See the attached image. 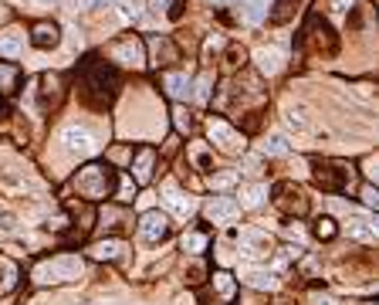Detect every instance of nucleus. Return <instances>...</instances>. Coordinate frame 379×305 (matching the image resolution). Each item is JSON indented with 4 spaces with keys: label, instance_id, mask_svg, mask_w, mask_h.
Segmentation results:
<instances>
[{
    "label": "nucleus",
    "instance_id": "nucleus-22",
    "mask_svg": "<svg viewBox=\"0 0 379 305\" xmlns=\"http://www.w3.org/2000/svg\"><path fill=\"white\" fill-rule=\"evenodd\" d=\"M267 4H271V0H244L247 20H251V24H261V20L267 18Z\"/></svg>",
    "mask_w": 379,
    "mask_h": 305
},
{
    "label": "nucleus",
    "instance_id": "nucleus-6",
    "mask_svg": "<svg viewBox=\"0 0 379 305\" xmlns=\"http://www.w3.org/2000/svg\"><path fill=\"white\" fill-rule=\"evenodd\" d=\"M204 214H207L210 224H230V221L241 214V207H237V200H230V197H210Z\"/></svg>",
    "mask_w": 379,
    "mask_h": 305
},
{
    "label": "nucleus",
    "instance_id": "nucleus-39",
    "mask_svg": "<svg viewBox=\"0 0 379 305\" xmlns=\"http://www.w3.org/2000/svg\"><path fill=\"white\" fill-rule=\"evenodd\" d=\"M210 4H234V0H210Z\"/></svg>",
    "mask_w": 379,
    "mask_h": 305
},
{
    "label": "nucleus",
    "instance_id": "nucleus-29",
    "mask_svg": "<svg viewBox=\"0 0 379 305\" xmlns=\"http://www.w3.org/2000/svg\"><path fill=\"white\" fill-rule=\"evenodd\" d=\"M295 4H298V0H281V4H278V11L271 14V20H274V24L288 20V14H291V7H295Z\"/></svg>",
    "mask_w": 379,
    "mask_h": 305
},
{
    "label": "nucleus",
    "instance_id": "nucleus-21",
    "mask_svg": "<svg viewBox=\"0 0 379 305\" xmlns=\"http://www.w3.org/2000/svg\"><path fill=\"white\" fill-rule=\"evenodd\" d=\"M213 285L220 292V299H234V292H237V282H234V275H227V271H217L213 275Z\"/></svg>",
    "mask_w": 379,
    "mask_h": 305
},
{
    "label": "nucleus",
    "instance_id": "nucleus-37",
    "mask_svg": "<svg viewBox=\"0 0 379 305\" xmlns=\"http://www.w3.org/2000/svg\"><path fill=\"white\" fill-rule=\"evenodd\" d=\"M312 305H335V299H332V295H319V292H315V295H312Z\"/></svg>",
    "mask_w": 379,
    "mask_h": 305
},
{
    "label": "nucleus",
    "instance_id": "nucleus-3",
    "mask_svg": "<svg viewBox=\"0 0 379 305\" xmlns=\"http://www.w3.org/2000/svg\"><path fill=\"white\" fill-rule=\"evenodd\" d=\"M61 143L68 152H78V156H95L98 152V139L88 126H65L61 133Z\"/></svg>",
    "mask_w": 379,
    "mask_h": 305
},
{
    "label": "nucleus",
    "instance_id": "nucleus-5",
    "mask_svg": "<svg viewBox=\"0 0 379 305\" xmlns=\"http://www.w3.org/2000/svg\"><path fill=\"white\" fill-rule=\"evenodd\" d=\"M241 251H244L247 261H267L274 254L271 251V238H267L265 231H254V228L241 231Z\"/></svg>",
    "mask_w": 379,
    "mask_h": 305
},
{
    "label": "nucleus",
    "instance_id": "nucleus-27",
    "mask_svg": "<svg viewBox=\"0 0 379 305\" xmlns=\"http://www.w3.org/2000/svg\"><path fill=\"white\" fill-rule=\"evenodd\" d=\"M237 183V173H217V176H210V187L213 190H227Z\"/></svg>",
    "mask_w": 379,
    "mask_h": 305
},
{
    "label": "nucleus",
    "instance_id": "nucleus-28",
    "mask_svg": "<svg viewBox=\"0 0 379 305\" xmlns=\"http://www.w3.org/2000/svg\"><path fill=\"white\" fill-rule=\"evenodd\" d=\"M210 85H213V82H210V75H204L200 82H193V96H190V98H197V102H207V98H210Z\"/></svg>",
    "mask_w": 379,
    "mask_h": 305
},
{
    "label": "nucleus",
    "instance_id": "nucleus-32",
    "mask_svg": "<svg viewBox=\"0 0 379 305\" xmlns=\"http://www.w3.org/2000/svg\"><path fill=\"white\" fill-rule=\"evenodd\" d=\"M119 197H122V200H133V197H135V187H133V180H129V176L122 180V187H119Z\"/></svg>",
    "mask_w": 379,
    "mask_h": 305
},
{
    "label": "nucleus",
    "instance_id": "nucleus-35",
    "mask_svg": "<svg viewBox=\"0 0 379 305\" xmlns=\"http://www.w3.org/2000/svg\"><path fill=\"white\" fill-rule=\"evenodd\" d=\"M332 11H335V14H345V11H352V0H332Z\"/></svg>",
    "mask_w": 379,
    "mask_h": 305
},
{
    "label": "nucleus",
    "instance_id": "nucleus-14",
    "mask_svg": "<svg viewBox=\"0 0 379 305\" xmlns=\"http://www.w3.org/2000/svg\"><path fill=\"white\" fill-rule=\"evenodd\" d=\"M284 122H288V129H291V133H312V115H308L305 105H288Z\"/></svg>",
    "mask_w": 379,
    "mask_h": 305
},
{
    "label": "nucleus",
    "instance_id": "nucleus-8",
    "mask_svg": "<svg viewBox=\"0 0 379 305\" xmlns=\"http://www.w3.org/2000/svg\"><path fill=\"white\" fill-rule=\"evenodd\" d=\"M163 204L176 214V217H193V210H197V200L190 197V193H183V190H176L173 183H166L163 187Z\"/></svg>",
    "mask_w": 379,
    "mask_h": 305
},
{
    "label": "nucleus",
    "instance_id": "nucleus-26",
    "mask_svg": "<svg viewBox=\"0 0 379 305\" xmlns=\"http://www.w3.org/2000/svg\"><path fill=\"white\" fill-rule=\"evenodd\" d=\"M315 234H319L322 241H328V238H335V234H339V228H335V221H332V217H322V221L315 224Z\"/></svg>",
    "mask_w": 379,
    "mask_h": 305
},
{
    "label": "nucleus",
    "instance_id": "nucleus-34",
    "mask_svg": "<svg viewBox=\"0 0 379 305\" xmlns=\"http://www.w3.org/2000/svg\"><path fill=\"white\" fill-rule=\"evenodd\" d=\"M193 160H197L204 170H210V156H207V150H204V146H193Z\"/></svg>",
    "mask_w": 379,
    "mask_h": 305
},
{
    "label": "nucleus",
    "instance_id": "nucleus-4",
    "mask_svg": "<svg viewBox=\"0 0 379 305\" xmlns=\"http://www.w3.org/2000/svg\"><path fill=\"white\" fill-rule=\"evenodd\" d=\"M207 136H210V139H213V143H217V146H220L224 152H244V146H247L244 136L237 133L234 126H227L224 119H210V122H207Z\"/></svg>",
    "mask_w": 379,
    "mask_h": 305
},
{
    "label": "nucleus",
    "instance_id": "nucleus-17",
    "mask_svg": "<svg viewBox=\"0 0 379 305\" xmlns=\"http://www.w3.org/2000/svg\"><path fill=\"white\" fill-rule=\"evenodd\" d=\"M20 51H24V31H18V27L4 31V34H0V55H4V58H18Z\"/></svg>",
    "mask_w": 379,
    "mask_h": 305
},
{
    "label": "nucleus",
    "instance_id": "nucleus-30",
    "mask_svg": "<svg viewBox=\"0 0 379 305\" xmlns=\"http://www.w3.org/2000/svg\"><path fill=\"white\" fill-rule=\"evenodd\" d=\"M119 7H122V18H126V20H135V18H139V0H122Z\"/></svg>",
    "mask_w": 379,
    "mask_h": 305
},
{
    "label": "nucleus",
    "instance_id": "nucleus-23",
    "mask_svg": "<svg viewBox=\"0 0 379 305\" xmlns=\"http://www.w3.org/2000/svg\"><path fill=\"white\" fill-rule=\"evenodd\" d=\"M349 234L359 238V241H376V224H369V221H359V217H356V221L349 224Z\"/></svg>",
    "mask_w": 379,
    "mask_h": 305
},
{
    "label": "nucleus",
    "instance_id": "nucleus-1",
    "mask_svg": "<svg viewBox=\"0 0 379 305\" xmlns=\"http://www.w3.org/2000/svg\"><path fill=\"white\" fill-rule=\"evenodd\" d=\"M81 271H85V261L78 254H58L51 261H41L31 271V278L34 285H65V282H75Z\"/></svg>",
    "mask_w": 379,
    "mask_h": 305
},
{
    "label": "nucleus",
    "instance_id": "nucleus-2",
    "mask_svg": "<svg viewBox=\"0 0 379 305\" xmlns=\"http://www.w3.org/2000/svg\"><path fill=\"white\" fill-rule=\"evenodd\" d=\"M75 187L81 197H88V200H102V197H109L112 193V173L105 170V167H85V170L75 176Z\"/></svg>",
    "mask_w": 379,
    "mask_h": 305
},
{
    "label": "nucleus",
    "instance_id": "nucleus-33",
    "mask_svg": "<svg viewBox=\"0 0 379 305\" xmlns=\"http://www.w3.org/2000/svg\"><path fill=\"white\" fill-rule=\"evenodd\" d=\"M362 170H366V180L373 183V180H376V156H366V163H362Z\"/></svg>",
    "mask_w": 379,
    "mask_h": 305
},
{
    "label": "nucleus",
    "instance_id": "nucleus-13",
    "mask_svg": "<svg viewBox=\"0 0 379 305\" xmlns=\"http://www.w3.org/2000/svg\"><path fill=\"white\" fill-rule=\"evenodd\" d=\"M152 163H156V150H139L135 152V167H133V176L135 183H149L152 180Z\"/></svg>",
    "mask_w": 379,
    "mask_h": 305
},
{
    "label": "nucleus",
    "instance_id": "nucleus-10",
    "mask_svg": "<svg viewBox=\"0 0 379 305\" xmlns=\"http://www.w3.org/2000/svg\"><path fill=\"white\" fill-rule=\"evenodd\" d=\"M115 61H122V65H129V68H142L146 65V55H142V41H122V44H115V51H112Z\"/></svg>",
    "mask_w": 379,
    "mask_h": 305
},
{
    "label": "nucleus",
    "instance_id": "nucleus-9",
    "mask_svg": "<svg viewBox=\"0 0 379 305\" xmlns=\"http://www.w3.org/2000/svg\"><path fill=\"white\" fill-rule=\"evenodd\" d=\"M315 180H319V187L322 190H342L345 183H349V170H342L335 163H315Z\"/></svg>",
    "mask_w": 379,
    "mask_h": 305
},
{
    "label": "nucleus",
    "instance_id": "nucleus-36",
    "mask_svg": "<svg viewBox=\"0 0 379 305\" xmlns=\"http://www.w3.org/2000/svg\"><path fill=\"white\" fill-rule=\"evenodd\" d=\"M288 238H291V241H298V245L305 241V234H302V228H298V224H288Z\"/></svg>",
    "mask_w": 379,
    "mask_h": 305
},
{
    "label": "nucleus",
    "instance_id": "nucleus-31",
    "mask_svg": "<svg viewBox=\"0 0 379 305\" xmlns=\"http://www.w3.org/2000/svg\"><path fill=\"white\" fill-rule=\"evenodd\" d=\"M362 204H366V207H376V204H379L376 187H373V183H366V187H362Z\"/></svg>",
    "mask_w": 379,
    "mask_h": 305
},
{
    "label": "nucleus",
    "instance_id": "nucleus-12",
    "mask_svg": "<svg viewBox=\"0 0 379 305\" xmlns=\"http://www.w3.org/2000/svg\"><path fill=\"white\" fill-rule=\"evenodd\" d=\"M31 41H34V48H41V51H48V48H58V41H61V34H58V24H48V20L34 24V31H31Z\"/></svg>",
    "mask_w": 379,
    "mask_h": 305
},
{
    "label": "nucleus",
    "instance_id": "nucleus-25",
    "mask_svg": "<svg viewBox=\"0 0 379 305\" xmlns=\"http://www.w3.org/2000/svg\"><path fill=\"white\" fill-rule=\"evenodd\" d=\"M261 150H265L267 156H284V152L291 150V146H288V139H284V136H267Z\"/></svg>",
    "mask_w": 379,
    "mask_h": 305
},
{
    "label": "nucleus",
    "instance_id": "nucleus-11",
    "mask_svg": "<svg viewBox=\"0 0 379 305\" xmlns=\"http://www.w3.org/2000/svg\"><path fill=\"white\" fill-rule=\"evenodd\" d=\"M163 89H166V96L176 98V102H187L193 96V78L183 75V72H170V75L163 78Z\"/></svg>",
    "mask_w": 379,
    "mask_h": 305
},
{
    "label": "nucleus",
    "instance_id": "nucleus-20",
    "mask_svg": "<svg viewBox=\"0 0 379 305\" xmlns=\"http://www.w3.org/2000/svg\"><path fill=\"white\" fill-rule=\"evenodd\" d=\"M18 82H20L18 65H4V61H0V92H4V96H14V92H18Z\"/></svg>",
    "mask_w": 379,
    "mask_h": 305
},
{
    "label": "nucleus",
    "instance_id": "nucleus-16",
    "mask_svg": "<svg viewBox=\"0 0 379 305\" xmlns=\"http://www.w3.org/2000/svg\"><path fill=\"white\" fill-rule=\"evenodd\" d=\"M265 200H267V183H247V187H241V204L237 207L258 210Z\"/></svg>",
    "mask_w": 379,
    "mask_h": 305
},
{
    "label": "nucleus",
    "instance_id": "nucleus-19",
    "mask_svg": "<svg viewBox=\"0 0 379 305\" xmlns=\"http://www.w3.org/2000/svg\"><path fill=\"white\" fill-rule=\"evenodd\" d=\"M122 251H126L122 241H98L92 248V258H98V261H115V258H122Z\"/></svg>",
    "mask_w": 379,
    "mask_h": 305
},
{
    "label": "nucleus",
    "instance_id": "nucleus-15",
    "mask_svg": "<svg viewBox=\"0 0 379 305\" xmlns=\"http://www.w3.org/2000/svg\"><path fill=\"white\" fill-rule=\"evenodd\" d=\"M254 58H258V68H261L265 75H278V72L284 68V55L278 51V48H261Z\"/></svg>",
    "mask_w": 379,
    "mask_h": 305
},
{
    "label": "nucleus",
    "instance_id": "nucleus-18",
    "mask_svg": "<svg viewBox=\"0 0 379 305\" xmlns=\"http://www.w3.org/2000/svg\"><path fill=\"white\" fill-rule=\"evenodd\" d=\"M241 278H244L251 288H267V292L278 285V282H274V275H271V271H261V268H244V271H241Z\"/></svg>",
    "mask_w": 379,
    "mask_h": 305
},
{
    "label": "nucleus",
    "instance_id": "nucleus-7",
    "mask_svg": "<svg viewBox=\"0 0 379 305\" xmlns=\"http://www.w3.org/2000/svg\"><path fill=\"white\" fill-rule=\"evenodd\" d=\"M139 234H142L146 241H163V238L170 234V221H166V214H159V210H146L142 221H139Z\"/></svg>",
    "mask_w": 379,
    "mask_h": 305
},
{
    "label": "nucleus",
    "instance_id": "nucleus-38",
    "mask_svg": "<svg viewBox=\"0 0 379 305\" xmlns=\"http://www.w3.org/2000/svg\"><path fill=\"white\" fill-rule=\"evenodd\" d=\"M244 173H258V160H244Z\"/></svg>",
    "mask_w": 379,
    "mask_h": 305
},
{
    "label": "nucleus",
    "instance_id": "nucleus-24",
    "mask_svg": "<svg viewBox=\"0 0 379 305\" xmlns=\"http://www.w3.org/2000/svg\"><path fill=\"white\" fill-rule=\"evenodd\" d=\"M204 248H207V234H200V231H190L187 238H183V251H190V254H200Z\"/></svg>",
    "mask_w": 379,
    "mask_h": 305
}]
</instances>
